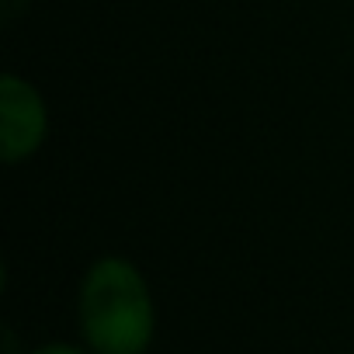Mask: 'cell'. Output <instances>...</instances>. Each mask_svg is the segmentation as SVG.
<instances>
[{
    "label": "cell",
    "instance_id": "1",
    "mask_svg": "<svg viewBox=\"0 0 354 354\" xmlns=\"http://www.w3.org/2000/svg\"><path fill=\"white\" fill-rule=\"evenodd\" d=\"M77 326L94 354H146L156 337V302L139 264L122 254L97 257L77 288Z\"/></svg>",
    "mask_w": 354,
    "mask_h": 354
},
{
    "label": "cell",
    "instance_id": "2",
    "mask_svg": "<svg viewBox=\"0 0 354 354\" xmlns=\"http://www.w3.org/2000/svg\"><path fill=\"white\" fill-rule=\"evenodd\" d=\"M53 115L46 94L21 73H0V160L18 167L49 142Z\"/></svg>",
    "mask_w": 354,
    "mask_h": 354
},
{
    "label": "cell",
    "instance_id": "3",
    "mask_svg": "<svg viewBox=\"0 0 354 354\" xmlns=\"http://www.w3.org/2000/svg\"><path fill=\"white\" fill-rule=\"evenodd\" d=\"M25 354H94V351L87 344L80 347V344H66V340H49V344H39V347H32Z\"/></svg>",
    "mask_w": 354,
    "mask_h": 354
},
{
    "label": "cell",
    "instance_id": "4",
    "mask_svg": "<svg viewBox=\"0 0 354 354\" xmlns=\"http://www.w3.org/2000/svg\"><path fill=\"white\" fill-rule=\"evenodd\" d=\"M28 8H32V0H0V21L11 28Z\"/></svg>",
    "mask_w": 354,
    "mask_h": 354
}]
</instances>
